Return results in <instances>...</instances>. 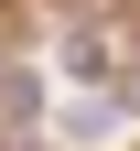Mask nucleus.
Instances as JSON below:
<instances>
[{
  "mask_svg": "<svg viewBox=\"0 0 140 151\" xmlns=\"http://www.w3.org/2000/svg\"><path fill=\"white\" fill-rule=\"evenodd\" d=\"M108 119H118L108 97H86V108L65 97V119H54V140H65V151H97V140H108Z\"/></svg>",
  "mask_w": 140,
  "mask_h": 151,
  "instance_id": "f257e3e1",
  "label": "nucleus"
}]
</instances>
